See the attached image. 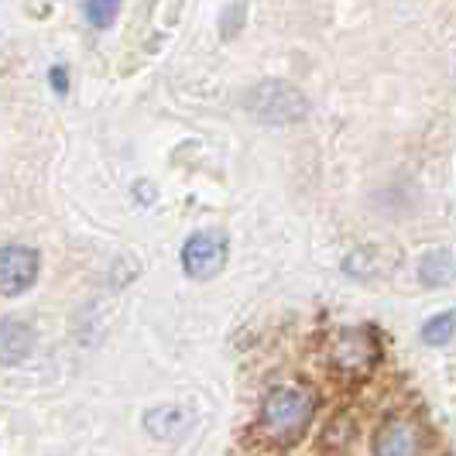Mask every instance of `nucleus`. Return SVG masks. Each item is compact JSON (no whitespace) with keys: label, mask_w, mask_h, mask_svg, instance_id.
Instances as JSON below:
<instances>
[{"label":"nucleus","mask_w":456,"mask_h":456,"mask_svg":"<svg viewBox=\"0 0 456 456\" xmlns=\"http://www.w3.org/2000/svg\"><path fill=\"white\" fill-rule=\"evenodd\" d=\"M316 415V398L302 385H285V388L268 391L261 405V429L274 443H296L298 436L309 429Z\"/></svg>","instance_id":"f257e3e1"},{"label":"nucleus","mask_w":456,"mask_h":456,"mask_svg":"<svg viewBox=\"0 0 456 456\" xmlns=\"http://www.w3.org/2000/svg\"><path fill=\"white\" fill-rule=\"evenodd\" d=\"M248 107L265 124H292L305 114V96L289 83H261L248 93Z\"/></svg>","instance_id":"f03ea898"},{"label":"nucleus","mask_w":456,"mask_h":456,"mask_svg":"<svg viewBox=\"0 0 456 456\" xmlns=\"http://www.w3.org/2000/svg\"><path fill=\"white\" fill-rule=\"evenodd\" d=\"M381 357V346L370 326H354V330H343L337 343H333V364L340 367L343 374H354L361 378L370 367L378 364Z\"/></svg>","instance_id":"7ed1b4c3"},{"label":"nucleus","mask_w":456,"mask_h":456,"mask_svg":"<svg viewBox=\"0 0 456 456\" xmlns=\"http://www.w3.org/2000/svg\"><path fill=\"white\" fill-rule=\"evenodd\" d=\"M227 265V233L220 230H200L185 240L183 248V268L189 278H213Z\"/></svg>","instance_id":"20e7f679"},{"label":"nucleus","mask_w":456,"mask_h":456,"mask_svg":"<svg viewBox=\"0 0 456 456\" xmlns=\"http://www.w3.org/2000/svg\"><path fill=\"white\" fill-rule=\"evenodd\" d=\"M38 278V254L31 248L4 244L0 248V296H21Z\"/></svg>","instance_id":"39448f33"},{"label":"nucleus","mask_w":456,"mask_h":456,"mask_svg":"<svg viewBox=\"0 0 456 456\" xmlns=\"http://www.w3.org/2000/svg\"><path fill=\"white\" fill-rule=\"evenodd\" d=\"M422 450H426L422 429L409 419H391L381 426V433L374 436V453L381 456H411L422 453Z\"/></svg>","instance_id":"423d86ee"},{"label":"nucleus","mask_w":456,"mask_h":456,"mask_svg":"<svg viewBox=\"0 0 456 456\" xmlns=\"http://www.w3.org/2000/svg\"><path fill=\"white\" fill-rule=\"evenodd\" d=\"M35 350V330L24 320L4 316L0 320V364H21Z\"/></svg>","instance_id":"0eeeda50"},{"label":"nucleus","mask_w":456,"mask_h":456,"mask_svg":"<svg viewBox=\"0 0 456 456\" xmlns=\"http://www.w3.org/2000/svg\"><path fill=\"white\" fill-rule=\"evenodd\" d=\"M419 281L426 289H443L453 281V254L450 251H433L419 261Z\"/></svg>","instance_id":"6e6552de"},{"label":"nucleus","mask_w":456,"mask_h":456,"mask_svg":"<svg viewBox=\"0 0 456 456\" xmlns=\"http://www.w3.org/2000/svg\"><path fill=\"white\" fill-rule=\"evenodd\" d=\"M144 422H148L151 436H175L183 429L185 415H183V409H159V411H148Z\"/></svg>","instance_id":"1a4fd4ad"},{"label":"nucleus","mask_w":456,"mask_h":456,"mask_svg":"<svg viewBox=\"0 0 456 456\" xmlns=\"http://www.w3.org/2000/svg\"><path fill=\"white\" fill-rule=\"evenodd\" d=\"M120 4L124 0H86V21L93 28H110L117 21V14H120Z\"/></svg>","instance_id":"9d476101"},{"label":"nucleus","mask_w":456,"mask_h":456,"mask_svg":"<svg viewBox=\"0 0 456 456\" xmlns=\"http://www.w3.org/2000/svg\"><path fill=\"white\" fill-rule=\"evenodd\" d=\"M422 340L433 343V346H446L453 340V313H439L433 320L422 326Z\"/></svg>","instance_id":"9b49d317"},{"label":"nucleus","mask_w":456,"mask_h":456,"mask_svg":"<svg viewBox=\"0 0 456 456\" xmlns=\"http://www.w3.org/2000/svg\"><path fill=\"white\" fill-rule=\"evenodd\" d=\"M48 76H52V86H55V90H59V93H66V69H62V66H55V69H52V72H48Z\"/></svg>","instance_id":"f8f14e48"}]
</instances>
